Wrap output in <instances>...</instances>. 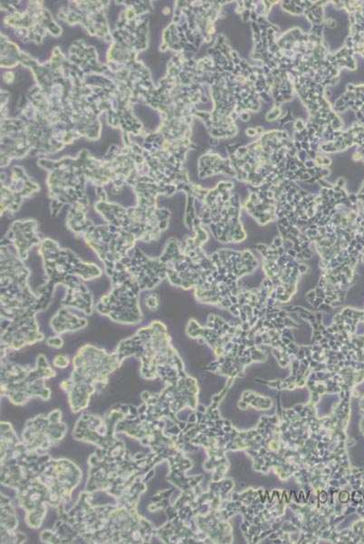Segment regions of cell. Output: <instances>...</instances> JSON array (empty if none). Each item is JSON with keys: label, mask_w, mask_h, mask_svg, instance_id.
I'll return each instance as SVG.
<instances>
[{"label": "cell", "mask_w": 364, "mask_h": 544, "mask_svg": "<svg viewBox=\"0 0 364 544\" xmlns=\"http://www.w3.org/2000/svg\"><path fill=\"white\" fill-rule=\"evenodd\" d=\"M39 252L47 278V283L41 288L39 293L42 309L49 307L54 290L60 284L66 289L62 300L65 308L78 309L88 316L93 314V296L83 280L97 279L102 276V270L96 264L82 261L70 249L60 248L52 239H44Z\"/></svg>", "instance_id": "6da1fadb"}, {"label": "cell", "mask_w": 364, "mask_h": 544, "mask_svg": "<svg viewBox=\"0 0 364 544\" xmlns=\"http://www.w3.org/2000/svg\"><path fill=\"white\" fill-rule=\"evenodd\" d=\"M1 322L36 319L41 308L39 295L28 286L30 272L14 247L1 240Z\"/></svg>", "instance_id": "7a4b0ae2"}, {"label": "cell", "mask_w": 364, "mask_h": 544, "mask_svg": "<svg viewBox=\"0 0 364 544\" xmlns=\"http://www.w3.org/2000/svg\"><path fill=\"white\" fill-rule=\"evenodd\" d=\"M159 300H158V298L155 295H151L149 296L146 299V306L149 309H156L158 305H159Z\"/></svg>", "instance_id": "ba28073f"}, {"label": "cell", "mask_w": 364, "mask_h": 544, "mask_svg": "<svg viewBox=\"0 0 364 544\" xmlns=\"http://www.w3.org/2000/svg\"><path fill=\"white\" fill-rule=\"evenodd\" d=\"M108 276L112 280V290L97 303L96 311L117 323L137 324L142 321L140 294L144 292L140 283L118 262Z\"/></svg>", "instance_id": "3957f363"}, {"label": "cell", "mask_w": 364, "mask_h": 544, "mask_svg": "<svg viewBox=\"0 0 364 544\" xmlns=\"http://www.w3.org/2000/svg\"><path fill=\"white\" fill-rule=\"evenodd\" d=\"M55 361H58V363H54L56 366H58V368H65V366H68V363H64V361H69V360L68 357L58 356L56 357Z\"/></svg>", "instance_id": "30bf717a"}, {"label": "cell", "mask_w": 364, "mask_h": 544, "mask_svg": "<svg viewBox=\"0 0 364 544\" xmlns=\"http://www.w3.org/2000/svg\"><path fill=\"white\" fill-rule=\"evenodd\" d=\"M3 240L14 247L22 261H26L30 249L42 242L37 233V223L34 220L15 221Z\"/></svg>", "instance_id": "8992f818"}, {"label": "cell", "mask_w": 364, "mask_h": 544, "mask_svg": "<svg viewBox=\"0 0 364 544\" xmlns=\"http://www.w3.org/2000/svg\"><path fill=\"white\" fill-rule=\"evenodd\" d=\"M47 343H49V346L54 347H61L63 345V340L61 338L55 337L47 340Z\"/></svg>", "instance_id": "9c48e42d"}, {"label": "cell", "mask_w": 364, "mask_h": 544, "mask_svg": "<svg viewBox=\"0 0 364 544\" xmlns=\"http://www.w3.org/2000/svg\"><path fill=\"white\" fill-rule=\"evenodd\" d=\"M96 209L107 223L132 233L141 242L159 240L161 233L169 225V211L153 205L142 204L140 207L125 210L117 205L102 202Z\"/></svg>", "instance_id": "277c9868"}, {"label": "cell", "mask_w": 364, "mask_h": 544, "mask_svg": "<svg viewBox=\"0 0 364 544\" xmlns=\"http://www.w3.org/2000/svg\"><path fill=\"white\" fill-rule=\"evenodd\" d=\"M87 325V321L84 318L78 317L73 314L70 309L63 308L56 313L55 317L51 319V327L54 331L58 334L65 333L68 331L81 330Z\"/></svg>", "instance_id": "52a82bcc"}, {"label": "cell", "mask_w": 364, "mask_h": 544, "mask_svg": "<svg viewBox=\"0 0 364 544\" xmlns=\"http://www.w3.org/2000/svg\"><path fill=\"white\" fill-rule=\"evenodd\" d=\"M82 237L103 262L106 274L128 256L138 242L132 233L109 223L94 225L92 223Z\"/></svg>", "instance_id": "5b68a950"}]
</instances>
